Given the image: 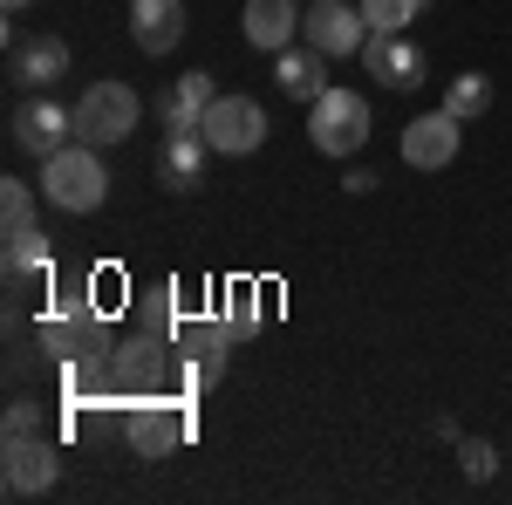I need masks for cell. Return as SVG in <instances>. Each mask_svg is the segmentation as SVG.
Masks as SVG:
<instances>
[{
  "instance_id": "cell-26",
  "label": "cell",
  "mask_w": 512,
  "mask_h": 505,
  "mask_svg": "<svg viewBox=\"0 0 512 505\" xmlns=\"http://www.w3.org/2000/svg\"><path fill=\"white\" fill-rule=\"evenodd\" d=\"M21 430H41V403H28V396L7 403V437H21Z\"/></svg>"
},
{
  "instance_id": "cell-15",
  "label": "cell",
  "mask_w": 512,
  "mask_h": 505,
  "mask_svg": "<svg viewBox=\"0 0 512 505\" xmlns=\"http://www.w3.org/2000/svg\"><path fill=\"white\" fill-rule=\"evenodd\" d=\"M130 41L144 55H171L185 41V0H130Z\"/></svg>"
},
{
  "instance_id": "cell-19",
  "label": "cell",
  "mask_w": 512,
  "mask_h": 505,
  "mask_svg": "<svg viewBox=\"0 0 512 505\" xmlns=\"http://www.w3.org/2000/svg\"><path fill=\"white\" fill-rule=\"evenodd\" d=\"M274 76H280V89H287L294 103H315L321 89H328V55H321L315 41H294V48L274 55Z\"/></svg>"
},
{
  "instance_id": "cell-24",
  "label": "cell",
  "mask_w": 512,
  "mask_h": 505,
  "mask_svg": "<svg viewBox=\"0 0 512 505\" xmlns=\"http://www.w3.org/2000/svg\"><path fill=\"white\" fill-rule=\"evenodd\" d=\"M226 321H233V335H253L260 328V287H226Z\"/></svg>"
},
{
  "instance_id": "cell-22",
  "label": "cell",
  "mask_w": 512,
  "mask_h": 505,
  "mask_svg": "<svg viewBox=\"0 0 512 505\" xmlns=\"http://www.w3.org/2000/svg\"><path fill=\"white\" fill-rule=\"evenodd\" d=\"M0 226H7V233H28V226H35V185H21V178L0 185Z\"/></svg>"
},
{
  "instance_id": "cell-6",
  "label": "cell",
  "mask_w": 512,
  "mask_h": 505,
  "mask_svg": "<svg viewBox=\"0 0 512 505\" xmlns=\"http://www.w3.org/2000/svg\"><path fill=\"white\" fill-rule=\"evenodd\" d=\"M144 117V96L130 89V82H96V89H82L76 103V144H123L130 130Z\"/></svg>"
},
{
  "instance_id": "cell-2",
  "label": "cell",
  "mask_w": 512,
  "mask_h": 505,
  "mask_svg": "<svg viewBox=\"0 0 512 505\" xmlns=\"http://www.w3.org/2000/svg\"><path fill=\"white\" fill-rule=\"evenodd\" d=\"M41 198L55 212H96L110 198V171H103L96 144H62L55 157H41Z\"/></svg>"
},
{
  "instance_id": "cell-17",
  "label": "cell",
  "mask_w": 512,
  "mask_h": 505,
  "mask_svg": "<svg viewBox=\"0 0 512 505\" xmlns=\"http://www.w3.org/2000/svg\"><path fill=\"white\" fill-rule=\"evenodd\" d=\"M14 82L21 89H48V82H62L69 76V41L62 35H28V41H14Z\"/></svg>"
},
{
  "instance_id": "cell-11",
  "label": "cell",
  "mask_w": 512,
  "mask_h": 505,
  "mask_svg": "<svg viewBox=\"0 0 512 505\" xmlns=\"http://www.w3.org/2000/svg\"><path fill=\"white\" fill-rule=\"evenodd\" d=\"M362 69L383 82V89H417L424 82V48L410 35H369L362 41Z\"/></svg>"
},
{
  "instance_id": "cell-12",
  "label": "cell",
  "mask_w": 512,
  "mask_h": 505,
  "mask_svg": "<svg viewBox=\"0 0 512 505\" xmlns=\"http://www.w3.org/2000/svg\"><path fill=\"white\" fill-rule=\"evenodd\" d=\"M458 157V117L451 110H431V117L403 123V164L410 171H444Z\"/></svg>"
},
{
  "instance_id": "cell-23",
  "label": "cell",
  "mask_w": 512,
  "mask_h": 505,
  "mask_svg": "<svg viewBox=\"0 0 512 505\" xmlns=\"http://www.w3.org/2000/svg\"><path fill=\"white\" fill-rule=\"evenodd\" d=\"M144 328H151V335H178V280L151 287V301H144Z\"/></svg>"
},
{
  "instance_id": "cell-5",
  "label": "cell",
  "mask_w": 512,
  "mask_h": 505,
  "mask_svg": "<svg viewBox=\"0 0 512 505\" xmlns=\"http://www.w3.org/2000/svg\"><path fill=\"white\" fill-rule=\"evenodd\" d=\"M233 321L226 314H205V321H178L171 349H178V376H185V396L192 389H212L226 376V355H233Z\"/></svg>"
},
{
  "instance_id": "cell-1",
  "label": "cell",
  "mask_w": 512,
  "mask_h": 505,
  "mask_svg": "<svg viewBox=\"0 0 512 505\" xmlns=\"http://www.w3.org/2000/svg\"><path fill=\"white\" fill-rule=\"evenodd\" d=\"M35 342H41V355H55V362H110V349H117L103 308H96L89 294H76V287L55 294V308L35 321Z\"/></svg>"
},
{
  "instance_id": "cell-27",
  "label": "cell",
  "mask_w": 512,
  "mask_h": 505,
  "mask_svg": "<svg viewBox=\"0 0 512 505\" xmlns=\"http://www.w3.org/2000/svg\"><path fill=\"white\" fill-rule=\"evenodd\" d=\"M0 7H7V14H21V7H28V0H0Z\"/></svg>"
},
{
  "instance_id": "cell-4",
  "label": "cell",
  "mask_w": 512,
  "mask_h": 505,
  "mask_svg": "<svg viewBox=\"0 0 512 505\" xmlns=\"http://www.w3.org/2000/svg\"><path fill=\"white\" fill-rule=\"evenodd\" d=\"M185 437H192V403L185 396H137V403H123V444L137 458H164Z\"/></svg>"
},
{
  "instance_id": "cell-21",
  "label": "cell",
  "mask_w": 512,
  "mask_h": 505,
  "mask_svg": "<svg viewBox=\"0 0 512 505\" xmlns=\"http://www.w3.org/2000/svg\"><path fill=\"white\" fill-rule=\"evenodd\" d=\"M424 7L431 0H362V21H369V35H403L410 21H424Z\"/></svg>"
},
{
  "instance_id": "cell-7",
  "label": "cell",
  "mask_w": 512,
  "mask_h": 505,
  "mask_svg": "<svg viewBox=\"0 0 512 505\" xmlns=\"http://www.w3.org/2000/svg\"><path fill=\"white\" fill-rule=\"evenodd\" d=\"M55 478H62V451H55V437H48V430H21V437H7V444H0V485H7L14 499L48 492Z\"/></svg>"
},
{
  "instance_id": "cell-18",
  "label": "cell",
  "mask_w": 512,
  "mask_h": 505,
  "mask_svg": "<svg viewBox=\"0 0 512 505\" xmlns=\"http://www.w3.org/2000/svg\"><path fill=\"white\" fill-rule=\"evenodd\" d=\"M205 130H178V137H164L158 151V185L164 192H198L205 185Z\"/></svg>"
},
{
  "instance_id": "cell-10",
  "label": "cell",
  "mask_w": 512,
  "mask_h": 505,
  "mask_svg": "<svg viewBox=\"0 0 512 505\" xmlns=\"http://www.w3.org/2000/svg\"><path fill=\"white\" fill-rule=\"evenodd\" d=\"M14 144L35 157H55L62 144H76V110H62L48 89H41V103H21L14 110Z\"/></svg>"
},
{
  "instance_id": "cell-9",
  "label": "cell",
  "mask_w": 512,
  "mask_h": 505,
  "mask_svg": "<svg viewBox=\"0 0 512 505\" xmlns=\"http://www.w3.org/2000/svg\"><path fill=\"white\" fill-rule=\"evenodd\" d=\"M301 41H315L328 62H335V55H362L369 21H362V7H349V0H315V7L301 14Z\"/></svg>"
},
{
  "instance_id": "cell-16",
  "label": "cell",
  "mask_w": 512,
  "mask_h": 505,
  "mask_svg": "<svg viewBox=\"0 0 512 505\" xmlns=\"http://www.w3.org/2000/svg\"><path fill=\"white\" fill-rule=\"evenodd\" d=\"M0 267H7V294H28L35 280L55 273V253H48V233L28 226V233H7L0 239Z\"/></svg>"
},
{
  "instance_id": "cell-8",
  "label": "cell",
  "mask_w": 512,
  "mask_h": 505,
  "mask_svg": "<svg viewBox=\"0 0 512 505\" xmlns=\"http://www.w3.org/2000/svg\"><path fill=\"white\" fill-rule=\"evenodd\" d=\"M198 130H205V144H212L219 157H253L260 144H267V110H260L253 96H219Z\"/></svg>"
},
{
  "instance_id": "cell-25",
  "label": "cell",
  "mask_w": 512,
  "mask_h": 505,
  "mask_svg": "<svg viewBox=\"0 0 512 505\" xmlns=\"http://www.w3.org/2000/svg\"><path fill=\"white\" fill-rule=\"evenodd\" d=\"M458 465H465L472 485H485V478H499V451H492L485 437H465V444H458Z\"/></svg>"
},
{
  "instance_id": "cell-14",
  "label": "cell",
  "mask_w": 512,
  "mask_h": 505,
  "mask_svg": "<svg viewBox=\"0 0 512 505\" xmlns=\"http://www.w3.org/2000/svg\"><path fill=\"white\" fill-rule=\"evenodd\" d=\"M239 28H246V41L260 55H280V48H294V35H301V0H246Z\"/></svg>"
},
{
  "instance_id": "cell-20",
  "label": "cell",
  "mask_w": 512,
  "mask_h": 505,
  "mask_svg": "<svg viewBox=\"0 0 512 505\" xmlns=\"http://www.w3.org/2000/svg\"><path fill=\"white\" fill-rule=\"evenodd\" d=\"M444 110H451V117L458 123H472V117H485V110H492V76H451L444 82Z\"/></svg>"
},
{
  "instance_id": "cell-3",
  "label": "cell",
  "mask_w": 512,
  "mask_h": 505,
  "mask_svg": "<svg viewBox=\"0 0 512 505\" xmlns=\"http://www.w3.org/2000/svg\"><path fill=\"white\" fill-rule=\"evenodd\" d=\"M308 137H315L321 157H355L362 144H369V96L328 82L315 103H308Z\"/></svg>"
},
{
  "instance_id": "cell-13",
  "label": "cell",
  "mask_w": 512,
  "mask_h": 505,
  "mask_svg": "<svg viewBox=\"0 0 512 505\" xmlns=\"http://www.w3.org/2000/svg\"><path fill=\"white\" fill-rule=\"evenodd\" d=\"M212 103H219V82L205 76V69H185V76H178V82H171V89L158 96V123H164V137H178V130H198Z\"/></svg>"
}]
</instances>
